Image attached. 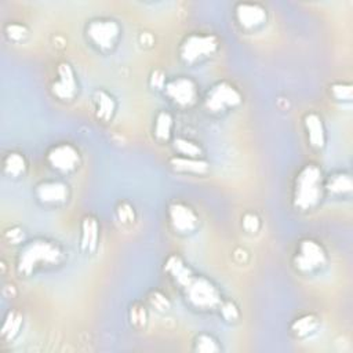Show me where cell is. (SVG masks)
<instances>
[{
    "instance_id": "1",
    "label": "cell",
    "mask_w": 353,
    "mask_h": 353,
    "mask_svg": "<svg viewBox=\"0 0 353 353\" xmlns=\"http://www.w3.org/2000/svg\"><path fill=\"white\" fill-rule=\"evenodd\" d=\"M62 258L59 245L48 240L30 241L19 255L18 269L21 273H30L41 265H55Z\"/></svg>"
},
{
    "instance_id": "2",
    "label": "cell",
    "mask_w": 353,
    "mask_h": 353,
    "mask_svg": "<svg viewBox=\"0 0 353 353\" xmlns=\"http://www.w3.org/2000/svg\"><path fill=\"white\" fill-rule=\"evenodd\" d=\"M321 194V171L313 165H305L296 175L295 185V204L302 210L312 208Z\"/></svg>"
},
{
    "instance_id": "3",
    "label": "cell",
    "mask_w": 353,
    "mask_h": 353,
    "mask_svg": "<svg viewBox=\"0 0 353 353\" xmlns=\"http://www.w3.org/2000/svg\"><path fill=\"white\" fill-rule=\"evenodd\" d=\"M85 37L101 51L112 50L120 37V25L112 18H94L85 25Z\"/></svg>"
},
{
    "instance_id": "4",
    "label": "cell",
    "mask_w": 353,
    "mask_h": 353,
    "mask_svg": "<svg viewBox=\"0 0 353 353\" xmlns=\"http://www.w3.org/2000/svg\"><path fill=\"white\" fill-rule=\"evenodd\" d=\"M218 48V41L214 34L190 33L185 37L179 48V57L186 63H196L210 55Z\"/></svg>"
},
{
    "instance_id": "5",
    "label": "cell",
    "mask_w": 353,
    "mask_h": 353,
    "mask_svg": "<svg viewBox=\"0 0 353 353\" xmlns=\"http://www.w3.org/2000/svg\"><path fill=\"white\" fill-rule=\"evenodd\" d=\"M266 7L261 3L244 1L234 6V18L239 26L244 30H255L266 23L268 12Z\"/></svg>"
},
{
    "instance_id": "6",
    "label": "cell",
    "mask_w": 353,
    "mask_h": 353,
    "mask_svg": "<svg viewBox=\"0 0 353 353\" xmlns=\"http://www.w3.org/2000/svg\"><path fill=\"white\" fill-rule=\"evenodd\" d=\"M178 281L186 285V295L197 306H212L218 299L216 290L205 279H192L188 276H176Z\"/></svg>"
},
{
    "instance_id": "7",
    "label": "cell",
    "mask_w": 353,
    "mask_h": 353,
    "mask_svg": "<svg viewBox=\"0 0 353 353\" xmlns=\"http://www.w3.org/2000/svg\"><path fill=\"white\" fill-rule=\"evenodd\" d=\"M295 263L302 272H314L325 263V252L313 240L301 241L295 255Z\"/></svg>"
},
{
    "instance_id": "8",
    "label": "cell",
    "mask_w": 353,
    "mask_h": 353,
    "mask_svg": "<svg viewBox=\"0 0 353 353\" xmlns=\"http://www.w3.org/2000/svg\"><path fill=\"white\" fill-rule=\"evenodd\" d=\"M207 108L212 112L228 110L240 102V92L229 83L222 81L215 84L207 95Z\"/></svg>"
},
{
    "instance_id": "9",
    "label": "cell",
    "mask_w": 353,
    "mask_h": 353,
    "mask_svg": "<svg viewBox=\"0 0 353 353\" xmlns=\"http://www.w3.org/2000/svg\"><path fill=\"white\" fill-rule=\"evenodd\" d=\"M47 159L57 171L69 172L79 164V152L69 143H59L51 148Z\"/></svg>"
},
{
    "instance_id": "10",
    "label": "cell",
    "mask_w": 353,
    "mask_h": 353,
    "mask_svg": "<svg viewBox=\"0 0 353 353\" xmlns=\"http://www.w3.org/2000/svg\"><path fill=\"white\" fill-rule=\"evenodd\" d=\"M170 223L178 233H192L197 226V215L182 203H175L168 210Z\"/></svg>"
},
{
    "instance_id": "11",
    "label": "cell",
    "mask_w": 353,
    "mask_h": 353,
    "mask_svg": "<svg viewBox=\"0 0 353 353\" xmlns=\"http://www.w3.org/2000/svg\"><path fill=\"white\" fill-rule=\"evenodd\" d=\"M167 95L179 106L190 105L196 98V87L186 77H176L164 85Z\"/></svg>"
},
{
    "instance_id": "12",
    "label": "cell",
    "mask_w": 353,
    "mask_h": 353,
    "mask_svg": "<svg viewBox=\"0 0 353 353\" xmlns=\"http://www.w3.org/2000/svg\"><path fill=\"white\" fill-rule=\"evenodd\" d=\"M52 90L54 94L61 99H70L76 94V76L69 63L62 62L58 65Z\"/></svg>"
},
{
    "instance_id": "13",
    "label": "cell",
    "mask_w": 353,
    "mask_h": 353,
    "mask_svg": "<svg viewBox=\"0 0 353 353\" xmlns=\"http://www.w3.org/2000/svg\"><path fill=\"white\" fill-rule=\"evenodd\" d=\"M36 194L43 204L54 205V204H61L66 200L68 189L59 181H47L37 185Z\"/></svg>"
},
{
    "instance_id": "14",
    "label": "cell",
    "mask_w": 353,
    "mask_h": 353,
    "mask_svg": "<svg viewBox=\"0 0 353 353\" xmlns=\"http://www.w3.org/2000/svg\"><path fill=\"white\" fill-rule=\"evenodd\" d=\"M98 241V222L92 216H85L81 223L80 247L85 252H92L97 248Z\"/></svg>"
},
{
    "instance_id": "15",
    "label": "cell",
    "mask_w": 353,
    "mask_h": 353,
    "mask_svg": "<svg viewBox=\"0 0 353 353\" xmlns=\"http://www.w3.org/2000/svg\"><path fill=\"white\" fill-rule=\"evenodd\" d=\"M305 124H306L310 145H313L316 148H323L324 142H325V134H324L321 117H319V114H316V113H310L306 116Z\"/></svg>"
},
{
    "instance_id": "16",
    "label": "cell",
    "mask_w": 353,
    "mask_h": 353,
    "mask_svg": "<svg viewBox=\"0 0 353 353\" xmlns=\"http://www.w3.org/2000/svg\"><path fill=\"white\" fill-rule=\"evenodd\" d=\"M94 105H95V112L99 119L108 120L112 117L114 112V99L112 98L110 94H108L103 90H98L94 95Z\"/></svg>"
},
{
    "instance_id": "17",
    "label": "cell",
    "mask_w": 353,
    "mask_h": 353,
    "mask_svg": "<svg viewBox=\"0 0 353 353\" xmlns=\"http://www.w3.org/2000/svg\"><path fill=\"white\" fill-rule=\"evenodd\" d=\"M26 168V163L22 154L15 153V152H10L3 161V170L7 175L10 176H19L21 174H23Z\"/></svg>"
},
{
    "instance_id": "18",
    "label": "cell",
    "mask_w": 353,
    "mask_h": 353,
    "mask_svg": "<svg viewBox=\"0 0 353 353\" xmlns=\"http://www.w3.org/2000/svg\"><path fill=\"white\" fill-rule=\"evenodd\" d=\"M327 189H330L332 193H346L352 190V179L347 174L339 172L332 175L327 181Z\"/></svg>"
},
{
    "instance_id": "19",
    "label": "cell",
    "mask_w": 353,
    "mask_h": 353,
    "mask_svg": "<svg viewBox=\"0 0 353 353\" xmlns=\"http://www.w3.org/2000/svg\"><path fill=\"white\" fill-rule=\"evenodd\" d=\"M171 121H172V120H171V116H170L168 113L161 112V113L157 116L156 123H154V132H156L157 138L164 139V138L168 137V134H170V131H171V125H172Z\"/></svg>"
},
{
    "instance_id": "20",
    "label": "cell",
    "mask_w": 353,
    "mask_h": 353,
    "mask_svg": "<svg viewBox=\"0 0 353 353\" xmlns=\"http://www.w3.org/2000/svg\"><path fill=\"white\" fill-rule=\"evenodd\" d=\"M4 33L10 40L19 41V40H23V37L28 34V29L23 23L10 22L4 26Z\"/></svg>"
},
{
    "instance_id": "21",
    "label": "cell",
    "mask_w": 353,
    "mask_h": 353,
    "mask_svg": "<svg viewBox=\"0 0 353 353\" xmlns=\"http://www.w3.org/2000/svg\"><path fill=\"white\" fill-rule=\"evenodd\" d=\"M332 92H334V97L336 99H345V101H350L352 98V87L347 84H343V83H339V84H334L332 85Z\"/></svg>"
}]
</instances>
